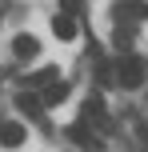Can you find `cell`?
<instances>
[{
  "label": "cell",
  "mask_w": 148,
  "mask_h": 152,
  "mask_svg": "<svg viewBox=\"0 0 148 152\" xmlns=\"http://www.w3.org/2000/svg\"><path fill=\"white\" fill-rule=\"evenodd\" d=\"M52 32H56L60 40H72V36H76V20L64 16V12H56V16H52Z\"/></svg>",
  "instance_id": "obj_5"
},
{
  "label": "cell",
  "mask_w": 148,
  "mask_h": 152,
  "mask_svg": "<svg viewBox=\"0 0 148 152\" xmlns=\"http://www.w3.org/2000/svg\"><path fill=\"white\" fill-rule=\"evenodd\" d=\"M84 120H96V124L108 128V116H104V100H100V96H88V100H84Z\"/></svg>",
  "instance_id": "obj_4"
},
{
  "label": "cell",
  "mask_w": 148,
  "mask_h": 152,
  "mask_svg": "<svg viewBox=\"0 0 148 152\" xmlns=\"http://www.w3.org/2000/svg\"><path fill=\"white\" fill-rule=\"evenodd\" d=\"M60 12L64 16H76L80 12V0H60Z\"/></svg>",
  "instance_id": "obj_10"
},
{
  "label": "cell",
  "mask_w": 148,
  "mask_h": 152,
  "mask_svg": "<svg viewBox=\"0 0 148 152\" xmlns=\"http://www.w3.org/2000/svg\"><path fill=\"white\" fill-rule=\"evenodd\" d=\"M36 52H40V40L28 36V32H20V36L12 40V56H16V60H32Z\"/></svg>",
  "instance_id": "obj_3"
},
{
  "label": "cell",
  "mask_w": 148,
  "mask_h": 152,
  "mask_svg": "<svg viewBox=\"0 0 148 152\" xmlns=\"http://www.w3.org/2000/svg\"><path fill=\"white\" fill-rule=\"evenodd\" d=\"M116 76H120V84H124V88H140V84H144V64L136 60V56H120Z\"/></svg>",
  "instance_id": "obj_1"
},
{
  "label": "cell",
  "mask_w": 148,
  "mask_h": 152,
  "mask_svg": "<svg viewBox=\"0 0 148 152\" xmlns=\"http://www.w3.org/2000/svg\"><path fill=\"white\" fill-rule=\"evenodd\" d=\"M68 132H72V140H80V144H88V148H96V136H92V132L84 128V124H72Z\"/></svg>",
  "instance_id": "obj_8"
},
{
  "label": "cell",
  "mask_w": 148,
  "mask_h": 152,
  "mask_svg": "<svg viewBox=\"0 0 148 152\" xmlns=\"http://www.w3.org/2000/svg\"><path fill=\"white\" fill-rule=\"evenodd\" d=\"M128 12H136V20H148V4L144 0H128Z\"/></svg>",
  "instance_id": "obj_9"
},
{
  "label": "cell",
  "mask_w": 148,
  "mask_h": 152,
  "mask_svg": "<svg viewBox=\"0 0 148 152\" xmlns=\"http://www.w3.org/2000/svg\"><path fill=\"white\" fill-rule=\"evenodd\" d=\"M16 108H20V112H32V116H36L40 108H44V100H40L36 92H20V96H16Z\"/></svg>",
  "instance_id": "obj_6"
},
{
  "label": "cell",
  "mask_w": 148,
  "mask_h": 152,
  "mask_svg": "<svg viewBox=\"0 0 148 152\" xmlns=\"http://www.w3.org/2000/svg\"><path fill=\"white\" fill-rule=\"evenodd\" d=\"M24 136H28L24 124H16V120H4V124H0V144H4V148H20Z\"/></svg>",
  "instance_id": "obj_2"
},
{
  "label": "cell",
  "mask_w": 148,
  "mask_h": 152,
  "mask_svg": "<svg viewBox=\"0 0 148 152\" xmlns=\"http://www.w3.org/2000/svg\"><path fill=\"white\" fill-rule=\"evenodd\" d=\"M64 96H68V84H48V88H44V96H40V100H44V108H48V104H60Z\"/></svg>",
  "instance_id": "obj_7"
}]
</instances>
